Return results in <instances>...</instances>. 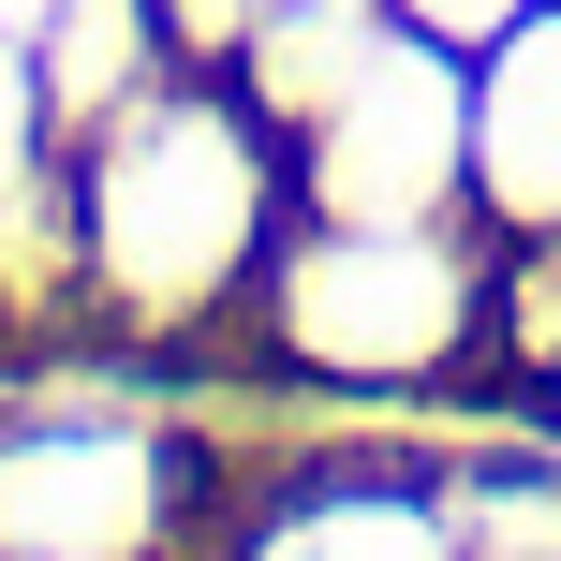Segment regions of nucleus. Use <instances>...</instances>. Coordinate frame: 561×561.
I'll return each mask as SVG.
<instances>
[{
  "mask_svg": "<svg viewBox=\"0 0 561 561\" xmlns=\"http://www.w3.org/2000/svg\"><path fill=\"white\" fill-rule=\"evenodd\" d=\"M252 561H458V533L414 503V488H310Z\"/></svg>",
  "mask_w": 561,
  "mask_h": 561,
  "instance_id": "8",
  "label": "nucleus"
},
{
  "mask_svg": "<svg viewBox=\"0 0 561 561\" xmlns=\"http://www.w3.org/2000/svg\"><path fill=\"white\" fill-rule=\"evenodd\" d=\"M45 75H30V30H0V207H30V178H45Z\"/></svg>",
  "mask_w": 561,
  "mask_h": 561,
  "instance_id": "9",
  "label": "nucleus"
},
{
  "mask_svg": "<svg viewBox=\"0 0 561 561\" xmlns=\"http://www.w3.org/2000/svg\"><path fill=\"white\" fill-rule=\"evenodd\" d=\"M30 15H45V0H0V30H30Z\"/></svg>",
  "mask_w": 561,
  "mask_h": 561,
  "instance_id": "11",
  "label": "nucleus"
},
{
  "mask_svg": "<svg viewBox=\"0 0 561 561\" xmlns=\"http://www.w3.org/2000/svg\"><path fill=\"white\" fill-rule=\"evenodd\" d=\"M517 15H547V0H399V30H428V45H458V59H473V45H503Z\"/></svg>",
  "mask_w": 561,
  "mask_h": 561,
  "instance_id": "10",
  "label": "nucleus"
},
{
  "mask_svg": "<svg viewBox=\"0 0 561 561\" xmlns=\"http://www.w3.org/2000/svg\"><path fill=\"white\" fill-rule=\"evenodd\" d=\"M473 207L503 237H561V0L473 45Z\"/></svg>",
  "mask_w": 561,
  "mask_h": 561,
  "instance_id": "5",
  "label": "nucleus"
},
{
  "mask_svg": "<svg viewBox=\"0 0 561 561\" xmlns=\"http://www.w3.org/2000/svg\"><path fill=\"white\" fill-rule=\"evenodd\" d=\"M0 561H15V547H0Z\"/></svg>",
  "mask_w": 561,
  "mask_h": 561,
  "instance_id": "12",
  "label": "nucleus"
},
{
  "mask_svg": "<svg viewBox=\"0 0 561 561\" xmlns=\"http://www.w3.org/2000/svg\"><path fill=\"white\" fill-rule=\"evenodd\" d=\"M163 473L148 428H15L0 444V547L15 561H148L163 547Z\"/></svg>",
  "mask_w": 561,
  "mask_h": 561,
  "instance_id": "4",
  "label": "nucleus"
},
{
  "mask_svg": "<svg viewBox=\"0 0 561 561\" xmlns=\"http://www.w3.org/2000/svg\"><path fill=\"white\" fill-rule=\"evenodd\" d=\"M296 193L310 222H444L473 193V59L428 30H385L355 89L296 134Z\"/></svg>",
  "mask_w": 561,
  "mask_h": 561,
  "instance_id": "3",
  "label": "nucleus"
},
{
  "mask_svg": "<svg viewBox=\"0 0 561 561\" xmlns=\"http://www.w3.org/2000/svg\"><path fill=\"white\" fill-rule=\"evenodd\" d=\"M75 252L104 280L118 310H148V325H193V310H222L237 280L266 266V222H280V134L252 104H222V89H148L118 134L75 148Z\"/></svg>",
  "mask_w": 561,
  "mask_h": 561,
  "instance_id": "1",
  "label": "nucleus"
},
{
  "mask_svg": "<svg viewBox=\"0 0 561 561\" xmlns=\"http://www.w3.org/2000/svg\"><path fill=\"white\" fill-rule=\"evenodd\" d=\"M30 75H45V134L89 148L178 75V15L163 0H45L30 15Z\"/></svg>",
  "mask_w": 561,
  "mask_h": 561,
  "instance_id": "6",
  "label": "nucleus"
},
{
  "mask_svg": "<svg viewBox=\"0 0 561 561\" xmlns=\"http://www.w3.org/2000/svg\"><path fill=\"white\" fill-rule=\"evenodd\" d=\"M266 310L340 385H414L473 340V252L444 222H310L266 252Z\"/></svg>",
  "mask_w": 561,
  "mask_h": 561,
  "instance_id": "2",
  "label": "nucleus"
},
{
  "mask_svg": "<svg viewBox=\"0 0 561 561\" xmlns=\"http://www.w3.org/2000/svg\"><path fill=\"white\" fill-rule=\"evenodd\" d=\"M385 30H399V0H266V15H252V45H237V104H252L266 134L296 148L310 118L355 89V59L385 45Z\"/></svg>",
  "mask_w": 561,
  "mask_h": 561,
  "instance_id": "7",
  "label": "nucleus"
}]
</instances>
